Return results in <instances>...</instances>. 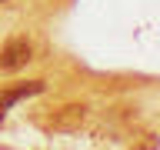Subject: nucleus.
Returning <instances> with one entry per match:
<instances>
[{
    "label": "nucleus",
    "instance_id": "4",
    "mask_svg": "<svg viewBox=\"0 0 160 150\" xmlns=\"http://www.w3.org/2000/svg\"><path fill=\"white\" fill-rule=\"evenodd\" d=\"M3 3H7V0H0V7H3Z\"/></svg>",
    "mask_w": 160,
    "mask_h": 150
},
{
    "label": "nucleus",
    "instance_id": "3",
    "mask_svg": "<svg viewBox=\"0 0 160 150\" xmlns=\"http://www.w3.org/2000/svg\"><path fill=\"white\" fill-rule=\"evenodd\" d=\"M40 90H43V80H27V83H17V87L0 90V123H3L7 110L13 107L17 100H23V97H33V93H40Z\"/></svg>",
    "mask_w": 160,
    "mask_h": 150
},
{
    "label": "nucleus",
    "instance_id": "2",
    "mask_svg": "<svg viewBox=\"0 0 160 150\" xmlns=\"http://www.w3.org/2000/svg\"><path fill=\"white\" fill-rule=\"evenodd\" d=\"M30 60H33V43H30L27 37H10L7 43L0 47V70H7V73L27 67Z\"/></svg>",
    "mask_w": 160,
    "mask_h": 150
},
{
    "label": "nucleus",
    "instance_id": "1",
    "mask_svg": "<svg viewBox=\"0 0 160 150\" xmlns=\"http://www.w3.org/2000/svg\"><path fill=\"white\" fill-rule=\"evenodd\" d=\"M90 117V107L87 103H63L43 120V127L47 130H57V133H77Z\"/></svg>",
    "mask_w": 160,
    "mask_h": 150
}]
</instances>
